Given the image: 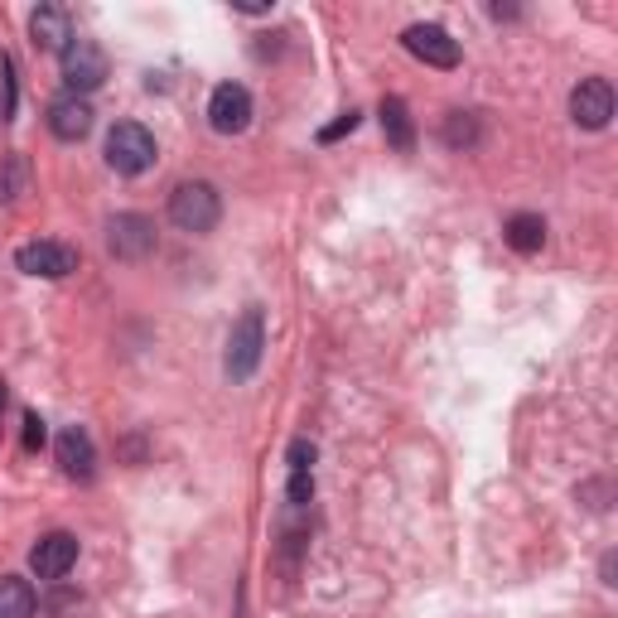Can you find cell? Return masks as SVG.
I'll return each mask as SVG.
<instances>
[{
	"label": "cell",
	"instance_id": "1",
	"mask_svg": "<svg viewBox=\"0 0 618 618\" xmlns=\"http://www.w3.org/2000/svg\"><path fill=\"white\" fill-rule=\"evenodd\" d=\"M222 218V194L208 179H184L170 194V222L179 232H213Z\"/></svg>",
	"mask_w": 618,
	"mask_h": 618
},
{
	"label": "cell",
	"instance_id": "2",
	"mask_svg": "<svg viewBox=\"0 0 618 618\" xmlns=\"http://www.w3.org/2000/svg\"><path fill=\"white\" fill-rule=\"evenodd\" d=\"M107 165L126 179L145 174L155 165V136L141 126V121H117L111 136H107Z\"/></svg>",
	"mask_w": 618,
	"mask_h": 618
},
{
	"label": "cell",
	"instance_id": "3",
	"mask_svg": "<svg viewBox=\"0 0 618 618\" xmlns=\"http://www.w3.org/2000/svg\"><path fill=\"white\" fill-rule=\"evenodd\" d=\"M262 353H266V319L262 310H246L238 324H232V339H228V377L232 381H246L262 367Z\"/></svg>",
	"mask_w": 618,
	"mask_h": 618
},
{
	"label": "cell",
	"instance_id": "4",
	"mask_svg": "<svg viewBox=\"0 0 618 618\" xmlns=\"http://www.w3.org/2000/svg\"><path fill=\"white\" fill-rule=\"evenodd\" d=\"M107 246L117 262H145L160 246V232H155V222L145 213H117L107 222Z\"/></svg>",
	"mask_w": 618,
	"mask_h": 618
},
{
	"label": "cell",
	"instance_id": "5",
	"mask_svg": "<svg viewBox=\"0 0 618 618\" xmlns=\"http://www.w3.org/2000/svg\"><path fill=\"white\" fill-rule=\"evenodd\" d=\"M59 59H63V83H69V97H83V93H93V87L107 83V53L97 49L93 39H73Z\"/></svg>",
	"mask_w": 618,
	"mask_h": 618
},
{
	"label": "cell",
	"instance_id": "6",
	"mask_svg": "<svg viewBox=\"0 0 618 618\" xmlns=\"http://www.w3.org/2000/svg\"><path fill=\"white\" fill-rule=\"evenodd\" d=\"M15 266L25 276H39V280H63L77 271V246L69 242H25L15 252Z\"/></svg>",
	"mask_w": 618,
	"mask_h": 618
},
{
	"label": "cell",
	"instance_id": "7",
	"mask_svg": "<svg viewBox=\"0 0 618 618\" xmlns=\"http://www.w3.org/2000/svg\"><path fill=\"white\" fill-rule=\"evenodd\" d=\"M570 117L584 131H604L614 121V87L609 77H580L575 93H570Z\"/></svg>",
	"mask_w": 618,
	"mask_h": 618
},
{
	"label": "cell",
	"instance_id": "8",
	"mask_svg": "<svg viewBox=\"0 0 618 618\" xmlns=\"http://www.w3.org/2000/svg\"><path fill=\"white\" fill-rule=\"evenodd\" d=\"M208 121L218 136H242L252 126V93L242 83H218L208 97Z\"/></svg>",
	"mask_w": 618,
	"mask_h": 618
},
{
	"label": "cell",
	"instance_id": "9",
	"mask_svg": "<svg viewBox=\"0 0 618 618\" xmlns=\"http://www.w3.org/2000/svg\"><path fill=\"white\" fill-rule=\"evenodd\" d=\"M77 566V536L73 532H49L39 536L35 550H29V570L39 580H63Z\"/></svg>",
	"mask_w": 618,
	"mask_h": 618
},
{
	"label": "cell",
	"instance_id": "10",
	"mask_svg": "<svg viewBox=\"0 0 618 618\" xmlns=\"http://www.w3.org/2000/svg\"><path fill=\"white\" fill-rule=\"evenodd\" d=\"M401 44L421 63H431V69H459V39H449V29L440 25H411L401 35Z\"/></svg>",
	"mask_w": 618,
	"mask_h": 618
},
{
	"label": "cell",
	"instance_id": "11",
	"mask_svg": "<svg viewBox=\"0 0 618 618\" xmlns=\"http://www.w3.org/2000/svg\"><path fill=\"white\" fill-rule=\"evenodd\" d=\"M29 35H35V49H49V53H63L77 39L63 5H39L35 15H29Z\"/></svg>",
	"mask_w": 618,
	"mask_h": 618
},
{
	"label": "cell",
	"instance_id": "12",
	"mask_svg": "<svg viewBox=\"0 0 618 618\" xmlns=\"http://www.w3.org/2000/svg\"><path fill=\"white\" fill-rule=\"evenodd\" d=\"M93 102L87 97H59V102L49 107V131L59 141H83L87 131H93Z\"/></svg>",
	"mask_w": 618,
	"mask_h": 618
},
{
	"label": "cell",
	"instance_id": "13",
	"mask_svg": "<svg viewBox=\"0 0 618 618\" xmlns=\"http://www.w3.org/2000/svg\"><path fill=\"white\" fill-rule=\"evenodd\" d=\"M59 464H63V474L69 478H93V469H97V449H93V435L83 431V425H69V431L59 435Z\"/></svg>",
	"mask_w": 618,
	"mask_h": 618
},
{
	"label": "cell",
	"instance_id": "14",
	"mask_svg": "<svg viewBox=\"0 0 618 618\" xmlns=\"http://www.w3.org/2000/svg\"><path fill=\"white\" fill-rule=\"evenodd\" d=\"M39 594L29 580L20 575H0V618H35Z\"/></svg>",
	"mask_w": 618,
	"mask_h": 618
},
{
	"label": "cell",
	"instance_id": "15",
	"mask_svg": "<svg viewBox=\"0 0 618 618\" xmlns=\"http://www.w3.org/2000/svg\"><path fill=\"white\" fill-rule=\"evenodd\" d=\"M502 238H508L512 252L532 256V252H542V246H546V222L536 218V213H512L508 228H502Z\"/></svg>",
	"mask_w": 618,
	"mask_h": 618
},
{
	"label": "cell",
	"instance_id": "16",
	"mask_svg": "<svg viewBox=\"0 0 618 618\" xmlns=\"http://www.w3.org/2000/svg\"><path fill=\"white\" fill-rule=\"evenodd\" d=\"M377 117H381V131H387V141L397 145V150H411V145H415V121H411L407 102H401V97H387Z\"/></svg>",
	"mask_w": 618,
	"mask_h": 618
},
{
	"label": "cell",
	"instance_id": "17",
	"mask_svg": "<svg viewBox=\"0 0 618 618\" xmlns=\"http://www.w3.org/2000/svg\"><path fill=\"white\" fill-rule=\"evenodd\" d=\"M445 141L455 145V150H469V145H478V117H474V111H449Z\"/></svg>",
	"mask_w": 618,
	"mask_h": 618
},
{
	"label": "cell",
	"instance_id": "18",
	"mask_svg": "<svg viewBox=\"0 0 618 618\" xmlns=\"http://www.w3.org/2000/svg\"><path fill=\"white\" fill-rule=\"evenodd\" d=\"M358 121H363V117H358V111L348 107L343 117L334 121V126H324V131H319V141H324V145H334V141H339V136H353V131H358Z\"/></svg>",
	"mask_w": 618,
	"mask_h": 618
},
{
	"label": "cell",
	"instance_id": "19",
	"mask_svg": "<svg viewBox=\"0 0 618 618\" xmlns=\"http://www.w3.org/2000/svg\"><path fill=\"white\" fill-rule=\"evenodd\" d=\"M310 493H314V478H310V474H290V488H286L290 508H305V502H310Z\"/></svg>",
	"mask_w": 618,
	"mask_h": 618
},
{
	"label": "cell",
	"instance_id": "20",
	"mask_svg": "<svg viewBox=\"0 0 618 618\" xmlns=\"http://www.w3.org/2000/svg\"><path fill=\"white\" fill-rule=\"evenodd\" d=\"M310 464H314V445L295 440V445H290V474H310Z\"/></svg>",
	"mask_w": 618,
	"mask_h": 618
},
{
	"label": "cell",
	"instance_id": "21",
	"mask_svg": "<svg viewBox=\"0 0 618 618\" xmlns=\"http://www.w3.org/2000/svg\"><path fill=\"white\" fill-rule=\"evenodd\" d=\"M44 440H49V431H44V421H39L35 411H29V415H25V449L35 455V449H44Z\"/></svg>",
	"mask_w": 618,
	"mask_h": 618
},
{
	"label": "cell",
	"instance_id": "22",
	"mask_svg": "<svg viewBox=\"0 0 618 618\" xmlns=\"http://www.w3.org/2000/svg\"><path fill=\"white\" fill-rule=\"evenodd\" d=\"M0 407H5V377H0Z\"/></svg>",
	"mask_w": 618,
	"mask_h": 618
}]
</instances>
